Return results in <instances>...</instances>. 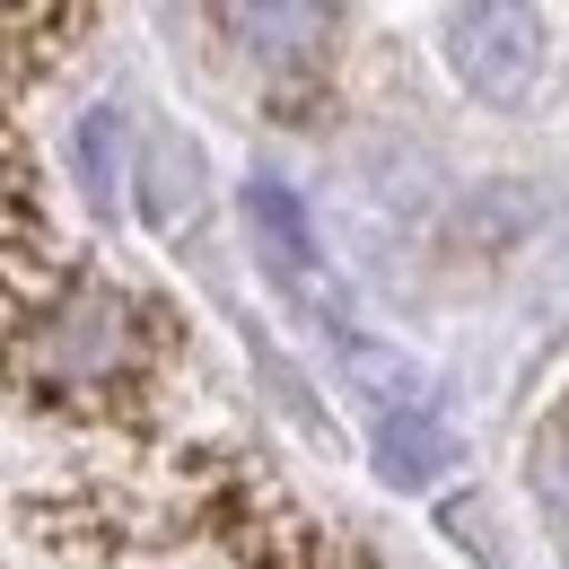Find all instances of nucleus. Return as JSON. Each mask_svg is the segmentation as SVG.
Here are the masks:
<instances>
[{"instance_id":"f257e3e1","label":"nucleus","mask_w":569,"mask_h":569,"mask_svg":"<svg viewBox=\"0 0 569 569\" xmlns=\"http://www.w3.org/2000/svg\"><path fill=\"white\" fill-rule=\"evenodd\" d=\"M141 351V307L114 281H71L62 298H44V316L27 325V377L62 386V395H97L114 386Z\"/></svg>"},{"instance_id":"f03ea898","label":"nucleus","mask_w":569,"mask_h":569,"mask_svg":"<svg viewBox=\"0 0 569 569\" xmlns=\"http://www.w3.org/2000/svg\"><path fill=\"white\" fill-rule=\"evenodd\" d=\"M447 71L465 79L482 106L517 114L543 79V18L535 9H508V0H473V9H447Z\"/></svg>"},{"instance_id":"7ed1b4c3","label":"nucleus","mask_w":569,"mask_h":569,"mask_svg":"<svg viewBox=\"0 0 569 569\" xmlns=\"http://www.w3.org/2000/svg\"><path fill=\"white\" fill-rule=\"evenodd\" d=\"M246 228H254V263L272 272V289H289V298H298L307 316H325V325H351V289L333 281L325 237H316L307 202L289 193L281 176H254V184H246Z\"/></svg>"},{"instance_id":"20e7f679","label":"nucleus","mask_w":569,"mask_h":569,"mask_svg":"<svg viewBox=\"0 0 569 569\" xmlns=\"http://www.w3.org/2000/svg\"><path fill=\"white\" fill-rule=\"evenodd\" d=\"M132 184H141V219L167 246H202V219H211V176H202V149L184 132H149L132 158Z\"/></svg>"},{"instance_id":"39448f33","label":"nucleus","mask_w":569,"mask_h":569,"mask_svg":"<svg viewBox=\"0 0 569 569\" xmlns=\"http://www.w3.org/2000/svg\"><path fill=\"white\" fill-rule=\"evenodd\" d=\"M342 377H351V395L386 403L395 421H421V412H429V368H421L412 351H395V342L342 333Z\"/></svg>"},{"instance_id":"423d86ee","label":"nucleus","mask_w":569,"mask_h":569,"mask_svg":"<svg viewBox=\"0 0 569 569\" xmlns=\"http://www.w3.org/2000/svg\"><path fill=\"white\" fill-rule=\"evenodd\" d=\"M219 27L246 36V53H263V62H298L333 36V9H272L263 0V9H219Z\"/></svg>"},{"instance_id":"0eeeda50","label":"nucleus","mask_w":569,"mask_h":569,"mask_svg":"<svg viewBox=\"0 0 569 569\" xmlns=\"http://www.w3.org/2000/svg\"><path fill=\"white\" fill-rule=\"evenodd\" d=\"M447 465H456V438L429 421V412L421 421H386V438H377V482L386 491H429Z\"/></svg>"},{"instance_id":"6e6552de","label":"nucleus","mask_w":569,"mask_h":569,"mask_svg":"<svg viewBox=\"0 0 569 569\" xmlns=\"http://www.w3.org/2000/svg\"><path fill=\"white\" fill-rule=\"evenodd\" d=\"M79 184H88L97 211H114V193H123V106L79 114Z\"/></svg>"},{"instance_id":"1a4fd4ad","label":"nucleus","mask_w":569,"mask_h":569,"mask_svg":"<svg viewBox=\"0 0 569 569\" xmlns=\"http://www.w3.org/2000/svg\"><path fill=\"white\" fill-rule=\"evenodd\" d=\"M535 491H543L552 517H569V412H552L535 429Z\"/></svg>"},{"instance_id":"9d476101","label":"nucleus","mask_w":569,"mask_h":569,"mask_svg":"<svg viewBox=\"0 0 569 569\" xmlns=\"http://www.w3.org/2000/svg\"><path fill=\"white\" fill-rule=\"evenodd\" d=\"M561 569H569V517H561Z\"/></svg>"}]
</instances>
